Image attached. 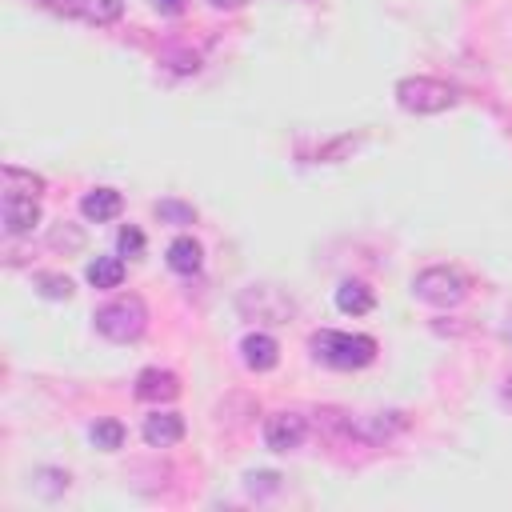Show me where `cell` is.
<instances>
[{"mask_svg": "<svg viewBox=\"0 0 512 512\" xmlns=\"http://www.w3.org/2000/svg\"><path fill=\"white\" fill-rule=\"evenodd\" d=\"M244 488H248L252 496L276 492V488H280V476H276V472H248V476H244Z\"/></svg>", "mask_w": 512, "mask_h": 512, "instance_id": "ffe728a7", "label": "cell"}, {"mask_svg": "<svg viewBox=\"0 0 512 512\" xmlns=\"http://www.w3.org/2000/svg\"><path fill=\"white\" fill-rule=\"evenodd\" d=\"M292 308L296 304L280 288H272V284H252V288L240 292V312L256 316V320H268V324H284L292 316Z\"/></svg>", "mask_w": 512, "mask_h": 512, "instance_id": "5b68a950", "label": "cell"}, {"mask_svg": "<svg viewBox=\"0 0 512 512\" xmlns=\"http://www.w3.org/2000/svg\"><path fill=\"white\" fill-rule=\"evenodd\" d=\"M116 248H120V256H140L144 252V232L140 228H120V236H116Z\"/></svg>", "mask_w": 512, "mask_h": 512, "instance_id": "d6986e66", "label": "cell"}, {"mask_svg": "<svg viewBox=\"0 0 512 512\" xmlns=\"http://www.w3.org/2000/svg\"><path fill=\"white\" fill-rule=\"evenodd\" d=\"M36 4H44L52 12H64V16H76V12H84L88 0H36Z\"/></svg>", "mask_w": 512, "mask_h": 512, "instance_id": "44dd1931", "label": "cell"}, {"mask_svg": "<svg viewBox=\"0 0 512 512\" xmlns=\"http://www.w3.org/2000/svg\"><path fill=\"white\" fill-rule=\"evenodd\" d=\"M456 88L436 80V76H404L396 84V104L404 112H416V116H436V112H448L456 104Z\"/></svg>", "mask_w": 512, "mask_h": 512, "instance_id": "3957f363", "label": "cell"}, {"mask_svg": "<svg viewBox=\"0 0 512 512\" xmlns=\"http://www.w3.org/2000/svg\"><path fill=\"white\" fill-rule=\"evenodd\" d=\"M36 284H40V296H48V300H68V296H72V280H68V276L40 272Z\"/></svg>", "mask_w": 512, "mask_h": 512, "instance_id": "e0dca14e", "label": "cell"}, {"mask_svg": "<svg viewBox=\"0 0 512 512\" xmlns=\"http://www.w3.org/2000/svg\"><path fill=\"white\" fill-rule=\"evenodd\" d=\"M504 396H508V400H512V376H508V380H504Z\"/></svg>", "mask_w": 512, "mask_h": 512, "instance_id": "d4e9b609", "label": "cell"}, {"mask_svg": "<svg viewBox=\"0 0 512 512\" xmlns=\"http://www.w3.org/2000/svg\"><path fill=\"white\" fill-rule=\"evenodd\" d=\"M240 360H244V368H252V372H272V368L280 364V344H276L268 332H248V336L240 340Z\"/></svg>", "mask_w": 512, "mask_h": 512, "instance_id": "9c48e42d", "label": "cell"}, {"mask_svg": "<svg viewBox=\"0 0 512 512\" xmlns=\"http://www.w3.org/2000/svg\"><path fill=\"white\" fill-rule=\"evenodd\" d=\"M308 436V420L300 412H276L264 420V444L272 452H296Z\"/></svg>", "mask_w": 512, "mask_h": 512, "instance_id": "52a82bcc", "label": "cell"}, {"mask_svg": "<svg viewBox=\"0 0 512 512\" xmlns=\"http://www.w3.org/2000/svg\"><path fill=\"white\" fill-rule=\"evenodd\" d=\"M140 432H144L148 448H172L184 440V416L180 412H152V416H144Z\"/></svg>", "mask_w": 512, "mask_h": 512, "instance_id": "8fae6325", "label": "cell"}, {"mask_svg": "<svg viewBox=\"0 0 512 512\" xmlns=\"http://www.w3.org/2000/svg\"><path fill=\"white\" fill-rule=\"evenodd\" d=\"M88 436H92V444H96V448L116 452V448L124 444V424H120V420H112V416H104V420H96V424L88 428Z\"/></svg>", "mask_w": 512, "mask_h": 512, "instance_id": "2e32d148", "label": "cell"}, {"mask_svg": "<svg viewBox=\"0 0 512 512\" xmlns=\"http://www.w3.org/2000/svg\"><path fill=\"white\" fill-rule=\"evenodd\" d=\"M120 208H124V196H120L116 188H92V192H84V200H80L84 220H96V224L116 220Z\"/></svg>", "mask_w": 512, "mask_h": 512, "instance_id": "7c38bea8", "label": "cell"}, {"mask_svg": "<svg viewBox=\"0 0 512 512\" xmlns=\"http://www.w3.org/2000/svg\"><path fill=\"white\" fill-rule=\"evenodd\" d=\"M96 332L116 340V344H128V340H140L144 328H148V308L140 296H116L108 300L104 308H96Z\"/></svg>", "mask_w": 512, "mask_h": 512, "instance_id": "7a4b0ae2", "label": "cell"}, {"mask_svg": "<svg viewBox=\"0 0 512 512\" xmlns=\"http://www.w3.org/2000/svg\"><path fill=\"white\" fill-rule=\"evenodd\" d=\"M212 8H224V12H232V8H244L248 0H208Z\"/></svg>", "mask_w": 512, "mask_h": 512, "instance_id": "cb8c5ba5", "label": "cell"}, {"mask_svg": "<svg viewBox=\"0 0 512 512\" xmlns=\"http://www.w3.org/2000/svg\"><path fill=\"white\" fill-rule=\"evenodd\" d=\"M36 224H40V204H36V196H32V192L4 188V228H8V236H28Z\"/></svg>", "mask_w": 512, "mask_h": 512, "instance_id": "ba28073f", "label": "cell"}, {"mask_svg": "<svg viewBox=\"0 0 512 512\" xmlns=\"http://www.w3.org/2000/svg\"><path fill=\"white\" fill-rule=\"evenodd\" d=\"M156 216L168 220V224H192L196 220V208L192 204H180V200H160L156 204Z\"/></svg>", "mask_w": 512, "mask_h": 512, "instance_id": "ac0fdd59", "label": "cell"}, {"mask_svg": "<svg viewBox=\"0 0 512 512\" xmlns=\"http://www.w3.org/2000/svg\"><path fill=\"white\" fill-rule=\"evenodd\" d=\"M372 304H376V296H372V288H368L364 280H340V288H336V308H340L344 316H364V312H372Z\"/></svg>", "mask_w": 512, "mask_h": 512, "instance_id": "5bb4252c", "label": "cell"}, {"mask_svg": "<svg viewBox=\"0 0 512 512\" xmlns=\"http://www.w3.org/2000/svg\"><path fill=\"white\" fill-rule=\"evenodd\" d=\"M136 400H148V404H160V400H176L180 396V380H176V372H168V368H144L140 376H136Z\"/></svg>", "mask_w": 512, "mask_h": 512, "instance_id": "30bf717a", "label": "cell"}, {"mask_svg": "<svg viewBox=\"0 0 512 512\" xmlns=\"http://www.w3.org/2000/svg\"><path fill=\"white\" fill-rule=\"evenodd\" d=\"M84 276L92 288H120L124 284V260L120 256H96Z\"/></svg>", "mask_w": 512, "mask_h": 512, "instance_id": "9a60e30c", "label": "cell"}, {"mask_svg": "<svg viewBox=\"0 0 512 512\" xmlns=\"http://www.w3.org/2000/svg\"><path fill=\"white\" fill-rule=\"evenodd\" d=\"M164 260H168V268H172V272H180V276H192V272H200L204 248H200V244H196L192 236H176V240L168 244Z\"/></svg>", "mask_w": 512, "mask_h": 512, "instance_id": "4fadbf2b", "label": "cell"}, {"mask_svg": "<svg viewBox=\"0 0 512 512\" xmlns=\"http://www.w3.org/2000/svg\"><path fill=\"white\" fill-rule=\"evenodd\" d=\"M404 428H408V416L396 412V408L392 412H356V416H348V440H360V444H384Z\"/></svg>", "mask_w": 512, "mask_h": 512, "instance_id": "8992f818", "label": "cell"}, {"mask_svg": "<svg viewBox=\"0 0 512 512\" xmlns=\"http://www.w3.org/2000/svg\"><path fill=\"white\" fill-rule=\"evenodd\" d=\"M152 8L164 16H176V12H184V0H152Z\"/></svg>", "mask_w": 512, "mask_h": 512, "instance_id": "603a6c76", "label": "cell"}, {"mask_svg": "<svg viewBox=\"0 0 512 512\" xmlns=\"http://www.w3.org/2000/svg\"><path fill=\"white\" fill-rule=\"evenodd\" d=\"M412 296L432 308H456L468 296V280H464V272H456L448 264H432L412 276Z\"/></svg>", "mask_w": 512, "mask_h": 512, "instance_id": "277c9868", "label": "cell"}, {"mask_svg": "<svg viewBox=\"0 0 512 512\" xmlns=\"http://www.w3.org/2000/svg\"><path fill=\"white\" fill-rule=\"evenodd\" d=\"M308 352L312 360H320L324 368H364L376 360V340L364 332H340V328H320L308 336Z\"/></svg>", "mask_w": 512, "mask_h": 512, "instance_id": "6da1fadb", "label": "cell"}, {"mask_svg": "<svg viewBox=\"0 0 512 512\" xmlns=\"http://www.w3.org/2000/svg\"><path fill=\"white\" fill-rule=\"evenodd\" d=\"M120 16V0H100L96 4V20H116Z\"/></svg>", "mask_w": 512, "mask_h": 512, "instance_id": "7402d4cb", "label": "cell"}]
</instances>
